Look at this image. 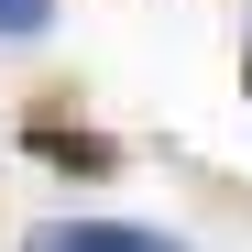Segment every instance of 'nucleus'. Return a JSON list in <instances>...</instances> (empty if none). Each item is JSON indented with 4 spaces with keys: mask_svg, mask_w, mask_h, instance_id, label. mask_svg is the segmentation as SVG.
<instances>
[{
    "mask_svg": "<svg viewBox=\"0 0 252 252\" xmlns=\"http://www.w3.org/2000/svg\"><path fill=\"white\" fill-rule=\"evenodd\" d=\"M55 22V0H0V44H22V33H44Z\"/></svg>",
    "mask_w": 252,
    "mask_h": 252,
    "instance_id": "nucleus-3",
    "label": "nucleus"
},
{
    "mask_svg": "<svg viewBox=\"0 0 252 252\" xmlns=\"http://www.w3.org/2000/svg\"><path fill=\"white\" fill-rule=\"evenodd\" d=\"M22 252H187L176 230H143V220H55V230H33Z\"/></svg>",
    "mask_w": 252,
    "mask_h": 252,
    "instance_id": "nucleus-1",
    "label": "nucleus"
},
{
    "mask_svg": "<svg viewBox=\"0 0 252 252\" xmlns=\"http://www.w3.org/2000/svg\"><path fill=\"white\" fill-rule=\"evenodd\" d=\"M33 154H44L55 176H110V164H121L99 132H66V121H33Z\"/></svg>",
    "mask_w": 252,
    "mask_h": 252,
    "instance_id": "nucleus-2",
    "label": "nucleus"
},
{
    "mask_svg": "<svg viewBox=\"0 0 252 252\" xmlns=\"http://www.w3.org/2000/svg\"><path fill=\"white\" fill-rule=\"evenodd\" d=\"M241 88H252V55H241Z\"/></svg>",
    "mask_w": 252,
    "mask_h": 252,
    "instance_id": "nucleus-4",
    "label": "nucleus"
}]
</instances>
